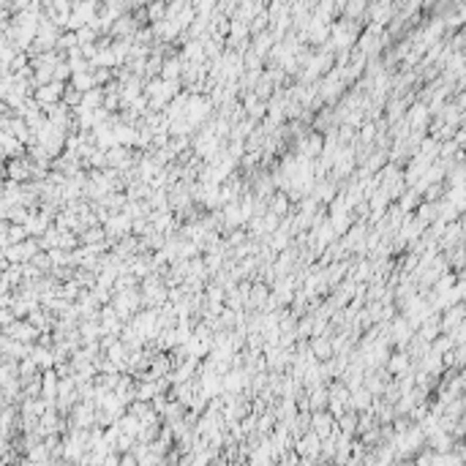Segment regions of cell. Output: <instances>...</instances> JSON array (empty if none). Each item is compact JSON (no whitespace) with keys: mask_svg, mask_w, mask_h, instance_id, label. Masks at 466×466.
<instances>
[{"mask_svg":"<svg viewBox=\"0 0 466 466\" xmlns=\"http://www.w3.org/2000/svg\"><path fill=\"white\" fill-rule=\"evenodd\" d=\"M25 229H28V235L44 237V232L49 229V218H47V213H36V215H30L28 224H25Z\"/></svg>","mask_w":466,"mask_h":466,"instance_id":"obj_1","label":"cell"},{"mask_svg":"<svg viewBox=\"0 0 466 466\" xmlns=\"http://www.w3.org/2000/svg\"><path fill=\"white\" fill-rule=\"evenodd\" d=\"M71 82H74V88L79 90V93H90L93 88H96V74H93V71L74 74V76H71Z\"/></svg>","mask_w":466,"mask_h":466,"instance_id":"obj_2","label":"cell"},{"mask_svg":"<svg viewBox=\"0 0 466 466\" xmlns=\"http://www.w3.org/2000/svg\"><path fill=\"white\" fill-rule=\"evenodd\" d=\"M30 357H33V362H36V366H44V368H49L52 360H55V357H52V352L44 349V347H33Z\"/></svg>","mask_w":466,"mask_h":466,"instance_id":"obj_3","label":"cell"},{"mask_svg":"<svg viewBox=\"0 0 466 466\" xmlns=\"http://www.w3.org/2000/svg\"><path fill=\"white\" fill-rule=\"evenodd\" d=\"M311 347H314V355H316V357H330V355H333V341H327L325 335H319V338L311 343Z\"/></svg>","mask_w":466,"mask_h":466,"instance_id":"obj_4","label":"cell"},{"mask_svg":"<svg viewBox=\"0 0 466 466\" xmlns=\"http://www.w3.org/2000/svg\"><path fill=\"white\" fill-rule=\"evenodd\" d=\"M287 207H289L287 196H283V194H275V199H273V213H275V215H278V213H287Z\"/></svg>","mask_w":466,"mask_h":466,"instance_id":"obj_5","label":"cell"},{"mask_svg":"<svg viewBox=\"0 0 466 466\" xmlns=\"http://www.w3.org/2000/svg\"><path fill=\"white\" fill-rule=\"evenodd\" d=\"M265 297H267V289L262 287V283H259V287H254V297L248 300V306H256L259 300H265Z\"/></svg>","mask_w":466,"mask_h":466,"instance_id":"obj_6","label":"cell"},{"mask_svg":"<svg viewBox=\"0 0 466 466\" xmlns=\"http://www.w3.org/2000/svg\"><path fill=\"white\" fill-rule=\"evenodd\" d=\"M44 387H47V393H44V395H49V398H52V395H55V376H52V374H47Z\"/></svg>","mask_w":466,"mask_h":466,"instance_id":"obj_7","label":"cell"},{"mask_svg":"<svg viewBox=\"0 0 466 466\" xmlns=\"http://www.w3.org/2000/svg\"><path fill=\"white\" fill-rule=\"evenodd\" d=\"M150 395H155V387L153 384H142L139 387V398H150Z\"/></svg>","mask_w":466,"mask_h":466,"instance_id":"obj_8","label":"cell"}]
</instances>
